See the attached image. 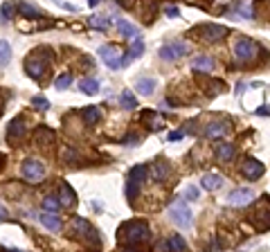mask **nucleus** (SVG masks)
<instances>
[{
    "instance_id": "nucleus-1",
    "label": "nucleus",
    "mask_w": 270,
    "mask_h": 252,
    "mask_svg": "<svg viewBox=\"0 0 270 252\" xmlns=\"http://www.w3.org/2000/svg\"><path fill=\"white\" fill-rule=\"evenodd\" d=\"M149 236H151V232H149V225L144 221H131L119 228V243L124 248L140 246V243L149 241Z\"/></svg>"
},
{
    "instance_id": "nucleus-2",
    "label": "nucleus",
    "mask_w": 270,
    "mask_h": 252,
    "mask_svg": "<svg viewBox=\"0 0 270 252\" xmlns=\"http://www.w3.org/2000/svg\"><path fill=\"white\" fill-rule=\"evenodd\" d=\"M149 178V167L147 164H137V167H133V169L129 171V178H126V196L129 198H135L137 196V192H140L142 182Z\"/></svg>"
},
{
    "instance_id": "nucleus-3",
    "label": "nucleus",
    "mask_w": 270,
    "mask_h": 252,
    "mask_svg": "<svg viewBox=\"0 0 270 252\" xmlns=\"http://www.w3.org/2000/svg\"><path fill=\"white\" fill-rule=\"evenodd\" d=\"M259 54V45L252 41V39H239L234 45V57L243 63H250V61L257 59Z\"/></svg>"
},
{
    "instance_id": "nucleus-4",
    "label": "nucleus",
    "mask_w": 270,
    "mask_h": 252,
    "mask_svg": "<svg viewBox=\"0 0 270 252\" xmlns=\"http://www.w3.org/2000/svg\"><path fill=\"white\" fill-rule=\"evenodd\" d=\"M169 218H171V223H176L178 228H189L192 221H194L189 207L185 205L182 200H178V203H174V205L169 207Z\"/></svg>"
},
{
    "instance_id": "nucleus-5",
    "label": "nucleus",
    "mask_w": 270,
    "mask_h": 252,
    "mask_svg": "<svg viewBox=\"0 0 270 252\" xmlns=\"http://www.w3.org/2000/svg\"><path fill=\"white\" fill-rule=\"evenodd\" d=\"M248 221L252 223L257 230H268L270 228V198L261 200V205L248 216Z\"/></svg>"
},
{
    "instance_id": "nucleus-6",
    "label": "nucleus",
    "mask_w": 270,
    "mask_h": 252,
    "mask_svg": "<svg viewBox=\"0 0 270 252\" xmlns=\"http://www.w3.org/2000/svg\"><path fill=\"white\" fill-rule=\"evenodd\" d=\"M20 171H23L25 180L32 182V185H36V182H41L43 178H45V167H43L39 160H32V158L25 160L23 167H20Z\"/></svg>"
},
{
    "instance_id": "nucleus-7",
    "label": "nucleus",
    "mask_w": 270,
    "mask_h": 252,
    "mask_svg": "<svg viewBox=\"0 0 270 252\" xmlns=\"http://www.w3.org/2000/svg\"><path fill=\"white\" fill-rule=\"evenodd\" d=\"M72 228L75 230H79L83 234V239L88 241L90 246H101V239H99V234H97V230L90 225L86 218H79V216H75L72 218Z\"/></svg>"
},
{
    "instance_id": "nucleus-8",
    "label": "nucleus",
    "mask_w": 270,
    "mask_h": 252,
    "mask_svg": "<svg viewBox=\"0 0 270 252\" xmlns=\"http://www.w3.org/2000/svg\"><path fill=\"white\" fill-rule=\"evenodd\" d=\"M99 57L104 59V63L111 68V70H117V68H122V54H119V47L115 45H104L99 50Z\"/></svg>"
},
{
    "instance_id": "nucleus-9",
    "label": "nucleus",
    "mask_w": 270,
    "mask_h": 252,
    "mask_svg": "<svg viewBox=\"0 0 270 252\" xmlns=\"http://www.w3.org/2000/svg\"><path fill=\"white\" fill-rule=\"evenodd\" d=\"M198 32H200V39L205 43H218L228 36V30L221 27V25H203Z\"/></svg>"
},
{
    "instance_id": "nucleus-10",
    "label": "nucleus",
    "mask_w": 270,
    "mask_h": 252,
    "mask_svg": "<svg viewBox=\"0 0 270 252\" xmlns=\"http://www.w3.org/2000/svg\"><path fill=\"white\" fill-rule=\"evenodd\" d=\"M25 72L32 77V79H41L43 72H45V59H43L41 54H32L30 59H25Z\"/></svg>"
},
{
    "instance_id": "nucleus-11",
    "label": "nucleus",
    "mask_w": 270,
    "mask_h": 252,
    "mask_svg": "<svg viewBox=\"0 0 270 252\" xmlns=\"http://www.w3.org/2000/svg\"><path fill=\"white\" fill-rule=\"evenodd\" d=\"M187 54V45L185 43H169V45L160 47V59L165 61H178Z\"/></svg>"
},
{
    "instance_id": "nucleus-12",
    "label": "nucleus",
    "mask_w": 270,
    "mask_h": 252,
    "mask_svg": "<svg viewBox=\"0 0 270 252\" xmlns=\"http://www.w3.org/2000/svg\"><path fill=\"white\" fill-rule=\"evenodd\" d=\"M241 174H243V178H248V180H259V178L264 176V164L254 158H246V162L241 167Z\"/></svg>"
},
{
    "instance_id": "nucleus-13",
    "label": "nucleus",
    "mask_w": 270,
    "mask_h": 252,
    "mask_svg": "<svg viewBox=\"0 0 270 252\" xmlns=\"http://www.w3.org/2000/svg\"><path fill=\"white\" fill-rule=\"evenodd\" d=\"M252 198H254L252 189L239 187V189H232V192H230L228 203L230 205H234V207H243V205H248V203H252Z\"/></svg>"
},
{
    "instance_id": "nucleus-14",
    "label": "nucleus",
    "mask_w": 270,
    "mask_h": 252,
    "mask_svg": "<svg viewBox=\"0 0 270 252\" xmlns=\"http://www.w3.org/2000/svg\"><path fill=\"white\" fill-rule=\"evenodd\" d=\"M169 174H171V167L165 160H158V162L149 169V178H151V180H158V182H165L167 178H169Z\"/></svg>"
},
{
    "instance_id": "nucleus-15",
    "label": "nucleus",
    "mask_w": 270,
    "mask_h": 252,
    "mask_svg": "<svg viewBox=\"0 0 270 252\" xmlns=\"http://www.w3.org/2000/svg\"><path fill=\"white\" fill-rule=\"evenodd\" d=\"M230 12L239 18H248V20L254 18V9H252V2H250V0H239V2H234V5L230 7Z\"/></svg>"
},
{
    "instance_id": "nucleus-16",
    "label": "nucleus",
    "mask_w": 270,
    "mask_h": 252,
    "mask_svg": "<svg viewBox=\"0 0 270 252\" xmlns=\"http://www.w3.org/2000/svg\"><path fill=\"white\" fill-rule=\"evenodd\" d=\"M25 119L23 117H16L12 119V124H9V129H7V140H20L25 135Z\"/></svg>"
},
{
    "instance_id": "nucleus-17",
    "label": "nucleus",
    "mask_w": 270,
    "mask_h": 252,
    "mask_svg": "<svg viewBox=\"0 0 270 252\" xmlns=\"http://www.w3.org/2000/svg\"><path fill=\"white\" fill-rule=\"evenodd\" d=\"M142 122H147V126L151 131H160L162 126H165L162 115H158V113H153V111H144V113H142Z\"/></svg>"
},
{
    "instance_id": "nucleus-18",
    "label": "nucleus",
    "mask_w": 270,
    "mask_h": 252,
    "mask_svg": "<svg viewBox=\"0 0 270 252\" xmlns=\"http://www.w3.org/2000/svg\"><path fill=\"white\" fill-rule=\"evenodd\" d=\"M59 203L63 207H75V203H77V196H75V192L70 189L68 182H63L61 189H59Z\"/></svg>"
},
{
    "instance_id": "nucleus-19",
    "label": "nucleus",
    "mask_w": 270,
    "mask_h": 252,
    "mask_svg": "<svg viewBox=\"0 0 270 252\" xmlns=\"http://www.w3.org/2000/svg\"><path fill=\"white\" fill-rule=\"evenodd\" d=\"M135 90H137V95H142V97H149V95H153V90H155V79L142 77V79H137V83H135Z\"/></svg>"
},
{
    "instance_id": "nucleus-20",
    "label": "nucleus",
    "mask_w": 270,
    "mask_h": 252,
    "mask_svg": "<svg viewBox=\"0 0 270 252\" xmlns=\"http://www.w3.org/2000/svg\"><path fill=\"white\" fill-rule=\"evenodd\" d=\"M115 27L122 32L124 39H140V32H137V27H133V25L126 23V20H122V18H117V20H115Z\"/></svg>"
},
{
    "instance_id": "nucleus-21",
    "label": "nucleus",
    "mask_w": 270,
    "mask_h": 252,
    "mask_svg": "<svg viewBox=\"0 0 270 252\" xmlns=\"http://www.w3.org/2000/svg\"><path fill=\"white\" fill-rule=\"evenodd\" d=\"M225 133H228V124H225V122H214V124H210V126L205 129V137H210V140L223 137Z\"/></svg>"
},
{
    "instance_id": "nucleus-22",
    "label": "nucleus",
    "mask_w": 270,
    "mask_h": 252,
    "mask_svg": "<svg viewBox=\"0 0 270 252\" xmlns=\"http://www.w3.org/2000/svg\"><path fill=\"white\" fill-rule=\"evenodd\" d=\"M200 185H203V189H207V192H214V189H218L223 185V178L218 176V174H205L203 180H200Z\"/></svg>"
},
{
    "instance_id": "nucleus-23",
    "label": "nucleus",
    "mask_w": 270,
    "mask_h": 252,
    "mask_svg": "<svg viewBox=\"0 0 270 252\" xmlns=\"http://www.w3.org/2000/svg\"><path fill=\"white\" fill-rule=\"evenodd\" d=\"M142 54H144V43H142V39H135V43H133V45H131L129 54H126V59L122 61V65L131 63V61H133V59H140Z\"/></svg>"
},
{
    "instance_id": "nucleus-24",
    "label": "nucleus",
    "mask_w": 270,
    "mask_h": 252,
    "mask_svg": "<svg viewBox=\"0 0 270 252\" xmlns=\"http://www.w3.org/2000/svg\"><path fill=\"white\" fill-rule=\"evenodd\" d=\"M232 158H234V147H232L230 142L218 144V149H216V160L218 162H230Z\"/></svg>"
},
{
    "instance_id": "nucleus-25",
    "label": "nucleus",
    "mask_w": 270,
    "mask_h": 252,
    "mask_svg": "<svg viewBox=\"0 0 270 252\" xmlns=\"http://www.w3.org/2000/svg\"><path fill=\"white\" fill-rule=\"evenodd\" d=\"M39 221H41L47 230H61V221H59V216H57L54 212H45V214H41Z\"/></svg>"
},
{
    "instance_id": "nucleus-26",
    "label": "nucleus",
    "mask_w": 270,
    "mask_h": 252,
    "mask_svg": "<svg viewBox=\"0 0 270 252\" xmlns=\"http://www.w3.org/2000/svg\"><path fill=\"white\" fill-rule=\"evenodd\" d=\"M192 65H194V70L210 72V70H214V59H212V57H196V59L192 61Z\"/></svg>"
},
{
    "instance_id": "nucleus-27",
    "label": "nucleus",
    "mask_w": 270,
    "mask_h": 252,
    "mask_svg": "<svg viewBox=\"0 0 270 252\" xmlns=\"http://www.w3.org/2000/svg\"><path fill=\"white\" fill-rule=\"evenodd\" d=\"M54 140V133L50 129H45V126H41V129H36L34 133V142H39V144H47V142Z\"/></svg>"
},
{
    "instance_id": "nucleus-28",
    "label": "nucleus",
    "mask_w": 270,
    "mask_h": 252,
    "mask_svg": "<svg viewBox=\"0 0 270 252\" xmlns=\"http://www.w3.org/2000/svg\"><path fill=\"white\" fill-rule=\"evenodd\" d=\"M79 88L86 95H97L99 93V81H97V79H83V81L79 83Z\"/></svg>"
},
{
    "instance_id": "nucleus-29",
    "label": "nucleus",
    "mask_w": 270,
    "mask_h": 252,
    "mask_svg": "<svg viewBox=\"0 0 270 252\" xmlns=\"http://www.w3.org/2000/svg\"><path fill=\"white\" fill-rule=\"evenodd\" d=\"M119 101H122V106L126 108V111H135V108H137V99H135V95L131 93V90H124L122 97H119Z\"/></svg>"
},
{
    "instance_id": "nucleus-30",
    "label": "nucleus",
    "mask_w": 270,
    "mask_h": 252,
    "mask_svg": "<svg viewBox=\"0 0 270 252\" xmlns=\"http://www.w3.org/2000/svg\"><path fill=\"white\" fill-rule=\"evenodd\" d=\"M16 9H18L20 14H23V16H27V18H41V16H43V14L39 12V9H34V7L27 5V2H18Z\"/></svg>"
},
{
    "instance_id": "nucleus-31",
    "label": "nucleus",
    "mask_w": 270,
    "mask_h": 252,
    "mask_svg": "<svg viewBox=\"0 0 270 252\" xmlns=\"http://www.w3.org/2000/svg\"><path fill=\"white\" fill-rule=\"evenodd\" d=\"M101 117L99 108H95V106H88V108H83V119H86V124H97Z\"/></svg>"
},
{
    "instance_id": "nucleus-32",
    "label": "nucleus",
    "mask_w": 270,
    "mask_h": 252,
    "mask_svg": "<svg viewBox=\"0 0 270 252\" xmlns=\"http://www.w3.org/2000/svg\"><path fill=\"white\" fill-rule=\"evenodd\" d=\"M88 23H90V27H95V30H108V27H111V20L106 16H90Z\"/></svg>"
},
{
    "instance_id": "nucleus-33",
    "label": "nucleus",
    "mask_w": 270,
    "mask_h": 252,
    "mask_svg": "<svg viewBox=\"0 0 270 252\" xmlns=\"http://www.w3.org/2000/svg\"><path fill=\"white\" fill-rule=\"evenodd\" d=\"M9 59H12V47L7 41H0V68H5Z\"/></svg>"
},
{
    "instance_id": "nucleus-34",
    "label": "nucleus",
    "mask_w": 270,
    "mask_h": 252,
    "mask_svg": "<svg viewBox=\"0 0 270 252\" xmlns=\"http://www.w3.org/2000/svg\"><path fill=\"white\" fill-rule=\"evenodd\" d=\"M167 243H169V248H171V250H176V252H182V250H187V243H185V239H182L180 234L171 236V239L167 241Z\"/></svg>"
},
{
    "instance_id": "nucleus-35",
    "label": "nucleus",
    "mask_w": 270,
    "mask_h": 252,
    "mask_svg": "<svg viewBox=\"0 0 270 252\" xmlns=\"http://www.w3.org/2000/svg\"><path fill=\"white\" fill-rule=\"evenodd\" d=\"M32 106H34L36 111H47V108H50V101H47L45 97H41V95H36V97H32Z\"/></svg>"
},
{
    "instance_id": "nucleus-36",
    "label": "nucleus",
    "mask_w": 270,
    "mask_h": 252,
    "mask_svg": "<svg viewBox=\"0 0 270 252\" xmlns=\"http://www.w3.org/2000/svg\"><path fill=\"white\" fill-rule=\"evenodd\" d=\"M59 198H54V196H45V198H43V207H45L47 212H57L59 210Z\"/></svg>"
},
{
    "instance_id": "nucleus-37",
    "label": "nucleus",
    "mask_w": 270,
    "mask_h": 252,
    "mask_svg": "<svg viewBox=\"0 0 270 252\" xmlns=\"http://www.w3.org/2000/svg\"><path fill=\"white\" fill-rule=\"evenodd\" d=\"M72 83V77L70 75H61V77H57V81H54V88L57 90H63V88H68Z\"/></svg>"
},
{
    "instance_id": "nucleus-38",
    "label": "nucleus",
    "mask_w": 270,
    "mask_h": 252,
    "mask_svg": "<svg viewBox=\"0 0 270 252\" xmlns=\"http://www.w3.org/2000/svg\"><path fill=\"white\" fill-rule=\"evenodd\" d=\"M14 9H16V7H14L12 2H5V5H2V16H5V18H12L14 16Z\"/></svg>"
},
{
    "instance_id": "nucleus-39",
    "label": "nucleus",
    "mask_w": 270,
    "mask_h": 252,
    "mask_svg": "<svg viewBox=\"0 0 270 252\" xmlns=\"http://www.w3.org/2000/svg\"><path fill=\"white\" fill-rule=\"evenodd\" d=\"M185 198H189V200H196V198H198V189H196V187H192V185H189V187H187V192H185Z\"/></svg>"
},
{
    "instance_id": "nucleus-40",
    "label": "nucleus",
    "mask_w": 270,
    "mask_h": 252,
    "mask_svg": "<svg viewBox=\"0 0 270 252\" xmlns=\"http://www.w3.org/2000/svg\"><path fill=\"white\" fill-rule=\"evenodd\" d=\"M54 5L63 7V9H68V12H75V5H70V2H65V0H52Z\"/></svg>"
},
{
    "instance_id": "nucleus-41",
    "label": "nucleus",
    "mask_w": 270,
    "mask_h": 252,
    "mask_svg": "<svg viewBox=\"0 0 270 252\" xmlns=\"http://www.w3.org/2000/svg\"><path fill=\"white\" fill-rule=\"evenodd\" d=\"M165 14L171 18H176V16H180V9H178V7H165Z\"/></svg>"
},
{
    "instance_id": "nucleus-42",
    "label": "nucleus",
    "mask_w": 270,
    "mask_h": 252,
    "mask_svg": "<svg viewBox=\"0 0 270 252\" xmlns=\"http://www.w3.org/2000/svg\"><path fill=\"white\" fill-rule=\"evenodd\" d=\"M124 144H129V147H133V144H140V137H137V135H129V137L124 140Z\"/></svg>"
},
{
    "instance_id": "nucleus-43",
    "label": "nucleus",
    "mask_w": 270,
    "mask_h": 252,
    "mask_svg": "<svg viewBox=\"0 0 270 252\" xmlns=\"http://www.w3.org/2000/svg\"><path fill=\"white\" fill-rule=\"evenodd\" d=\"M182 135H185L182 131H171V133H169V142H171V140H180Z\"/></svg>"
},
{
    "instance_id": "nucleus-44",
    "label": "nucleus",
    "mask_w": 270,
    "mask_h": 252,
    "mask_svg": "<svg viewBox=\"0 0 270 252\" xmlns=\"http://www.w3.org/2000/svg\"><path fill=\"white\" fill-rule=\"evenodd\" d=\"M5 218H7V212H5V207H2V205H0V223H2V221H5Z\"/></svg>"
},
{
    "instance_id": "nucleus-45",
    "label": "nucleus",
    "mask_w": 270,
    "mask_h": 252,
    "mask_svg": "<svg viewBox=\"0 0 270 252\" xmlns=\"http://www.w3.org/2000/svg\"><path fill=\"white\" fill-rule=\"evenodd\" d=\"M2 164H5V155L0 153V169H2Z\"/></svg>"
},
{
    "instance_id": "nucleus-46",
    "label": "nucleus",
    "mask_w": 270,
    "mask_h": 252,
    "mask_svg": "<svg viewBox=\"0 0 270 252\" xmlns=\"http://www.w3.org/2000/svg\"><path fill=\"white\" fill-rule=\"evenodd\" d=\"M97 2H99V0H88V5H90V7H95Z\"/></svg>"
}]
</instances>
